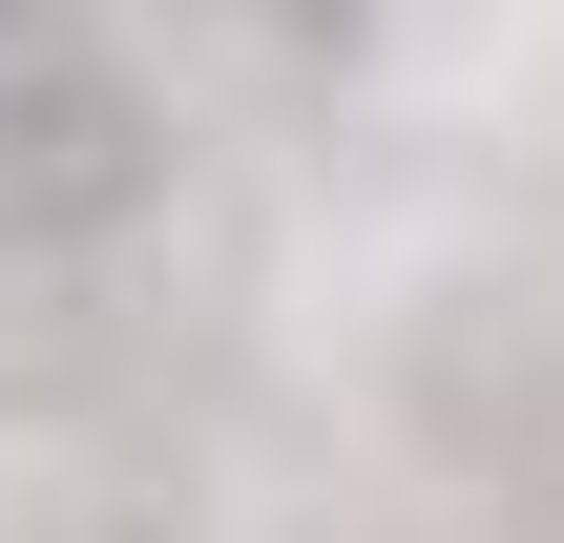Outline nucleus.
Masks as SVG:
<instances>
[{"mask_svg": "<svg viewBox=\"0 0 564 543\" xmlns=\"http://www.w3.org/2000/svg\"><path fill=\"white\" fill-rule=\"evenodd\" d=\"M167 188V105L84 0H0V251H105Z\"/></svg>", "mask_w": 564, "mask_h": 543, "instance_id": "f257e3e1", "label": "nucleus"}, {"mask_svg": "<svg viewBox=\"0 0 564 543\" xmlns=\"http://www.w3.org/2000/svg\"><path fill=\"white\" fill-rule=\"evenodd\" d=\"M230 21H251V42H272V63H356V42H377V21H398V0H230Z\"/></svg>", "mask_w": 564, "mask_h": 543, "instance_id": "f03ea898", "label": "nucleus"}]
</instances>
